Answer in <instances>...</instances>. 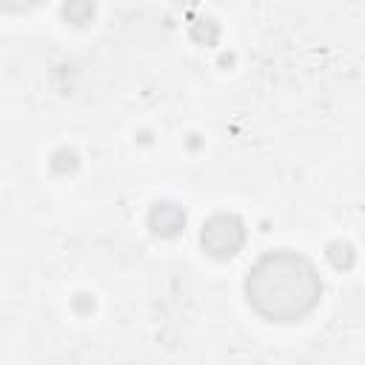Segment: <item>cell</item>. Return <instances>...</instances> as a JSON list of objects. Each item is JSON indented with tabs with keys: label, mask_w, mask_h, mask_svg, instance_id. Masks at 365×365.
Instances as JSON below:
<instances>
[{
	"label": "cell",
	"mask_w": 365,
	"mask_h": 365,
	"mask_svg": "<svg viewBox=\"0 0 365 365\" xmlns=\"http://www.w3.org/2000/svg\"><path fill=\"white\" fill-rule=\"evenodd\" d=\"M245 299L268 322H297L319 305L322 279L308 257L277 248L248 268Z\"/></svg>",
	"instance_id": "6da1fadb"
},
{
	"label": "cell",
	"mask_w": 365,
	"mask_h": 365,
	"mask_svg": "<svg viewBox=\"0 0 365 365\" xmlns=\"http://www.w3.org/2000/svg\"><path fill=\"white\" fill-rule=\"evenodd\" d=\"M200 245L214 259H231L245 245V222L237 214H214L200 228Z\"/></svg>",
	"instance_id": "7a4b0ae2"
},
{
	"label": "cell",
	"mask_w": 365,
	"mask_h": 365,
	"mask_svg": "<svg viewBox=\"0 0 365 365\" xmlns=\"http://www.w3.org/2000/svg\"><path fill=\"white\" fill-rule=\"evenodd\" d=\"M148 228L157 234V237H177L182 228H185V211L182 205L171 202V200H160L151 205L148 211Z\"/></svg>",
	"instance_id": "3957f363"
},
{
	"label": "cell",
	"mask_w": 365,
	"mask_h": 365,
	"mask_svg": "<svg viewBox=\"0 0 365 365\" xmlns=\"http://www.w3.org/2000/svg\"><path fill=\"white\" fill-rule=\"evenodd\" d=\"M325 254H328V262H331L334 268H342V271H345V268L354 265V248H351L348 242H331Z\"/></svg>",
	"instance_id": "277c9868"
},
{
	"label": "cell",
	"mask_w": 365,
	"mask_h": 365,
	"mask_svg": "<svg viewBox=\"0 0 365 365\" xmlns=\"http://www.w3.org/2000/svg\"><path fill=\"white\" fill-rule=\"evenodd\" d=\"M94 14V6L91 3H83V6H63V17L66 20H71V23H86L88 17Z\"/></svg>",
	"instance_id": "5b68a950"
}]
</instances>
